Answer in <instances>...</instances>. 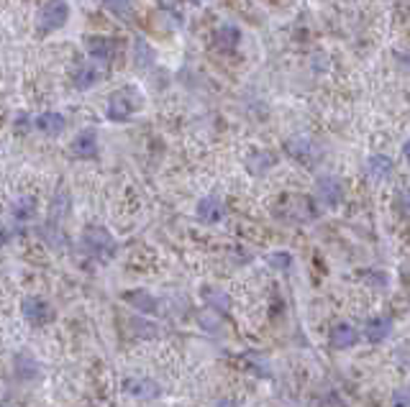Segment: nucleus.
Here are the masks:
<instances>
[{
  "label": "nucleus",
  "instance_id": "f257e3e1",
  "mask_svg": "<svg viewBox=\"0 0 410 407\" xmlns=\"http://www.w3.org/2000/svg\"><path fill=\"white\" fill-rule=\"evenodd\" d=\"M82 249L95 259H111L116 254V238H113L105 228L100 226H90L79 238Z\"/></svg>",
  "mask_w": 410,
  "mask_h": 407
},
{
  "label": "nucleus",
  "instance_id": "f03ea898",
  "mask_svg": "<svg viewBox=\"0 0 410 407\" xmlns=\"http://www.w3.org/2000/svg\"><path fill=\"white\" fill-rule=\"evenodd\" d=\"M67 18H70V3L67 0H47L44 8L39 10V31H56L67 24Z\"/></svg>",
  "mask_w": 410,
  "mask_h": 407
},
{
  "label": "nucleus",
  "instance_id": "7ed1b4c3",
  "mask_svg": "<svg viewBox=\"0 0 410 407\" xmlns=\"http://www.w3.org/2000/svg\"><path fill=\"white\" fill-rule=\"evenodd\" d=\"M134 110H136V102L131 100V93H128V90H119V93H113L111 98H108L105 116H108V121L121 123V121H128Z\"/></svg>",
  "mask_w": 410,
  "mask_h": 407
},
{
  "label": "nucleus",
  "instance_id": "20e7f679",
  "mask_svg": "<svg viewBox=\"0 0 410 407\" xmlns=\"http://www.w3.org/2000/svg\"><path fill=\"white\" fill-rule=\"evenodd\" d=\"M21 310H24V318L31 325H47L54 318V307L49 305L44 298H26L21 302Z\"/></svg>",
  "mask_w": 410,
  "mask_h": 407
},
{
  "label": "nucleus",
  "instance_id": "39448f33",
  "mask_svg": "<svg viewBox=\"0 0 410 407\" xmlns=\"http://www.w3.org/2000/svg\"><path fill=\"white\" fill-rule=\"evenodd\" d=\"M123 392L136 399H157L162 394V387L149 376H128L123 379Z\"/></svg>",
  "mask_w": 410,
  "mask_h": 407
},
{
  "label": "nucleus",
  "instance_id": "423d86ee",
  "mask_svg": "<svg viewBox=\"0 0 410 407\" xmlns=\"http://www.w3.org/2000/svg\"><path fill=\"white\" fill-rule=\"evenodd\" d=\"M316 195L326 208H339L341 200H344V187H341V182L336 180V177L324 174V177H318V182H316Z\"/></svg>",
  "mask_w": 410,
  "mask_h": 407
},
{
  "label": "nucleus",
  "instance_id": "0eeeda50",
  "mask_svg": "<svg viewBox=\"0 0 410 407\" xmlns=\"http://www.w3.org/2000/svg\"><path fill=\"white\" fill-rule=\"evenodd\" d=\"M72 154L77 159H95L98 157V133L93 128H85L79 131L75 139H72Z\"/></svg>",
  "mask_w": 410,
  "mask_h": 407
},
{
  "label": "nucleus",
  "instance_id": "6e6552de",
  "mask_svg": "<svg viewBox=\"0 0 410 407\" xmlns=\"http://www.w3.org/2000/svg\"><path fill=\"white\" fill-rule=\"evenodd\" d=\"M87 54L93 56L95 62L108 64L116 54V41L108 36H90L87 39Z\"/></svg>",
  "mask_w": 410,
  "mask_h": 407
},
{
  "label": "nucleus",
  "instance_id": "1a4fd4ad",
  "mask_svg": "<svg viewBox=\"0 0 410 407\" xmlns=\"http://www.w3.org/2000/svg\"><path fill=\"white\" fill-rule=\"evenodd\" d=\"M287 151H290L298 162H303V164H313V162L321 157V149H318L310 139H292V141L287 144Z\"/></svg>",
  "mask_w": 410,
  "mask_h": 407
},
{
  "label": "nucleus",
  "instance_id": "9d476101",
  "mask_svg": "<svg viewBox=\"0 0 410 407\" xmlns=\"http://www.w3.org/2000/svg\"><path fill=\"white\" fill-rule=\"evenodd\" d=\"M223 215H226V208H223V203L215 195L203 197L197 203V218L203 223H218V220H223Z\"/></svg>",
  "mask_w": 410,
  "mask_h": 407
},
{
  "label": "nucleus",
  "instance_id": "9b49d317",
  "mask_svg": "<svg viewBox=\"0 0 410 407\" xmlns=\"http://www.w3.org/2000/svg\"><path fill=\"white\" fill-rule=\"evenodd\" d=\"M98 79H100V70L95 67V64H79L77 70H75V75H72V82H75V87L77 90H90V87L98 85Z\"/></svg>",
  "mask_w": 410,
  "mask_h": 407
},
{
  "label": "nucleus",
  "instance_id": "f8f14e48",
  "mask_svg": "<svg viewBox=\"0 0 410 407\" xmlns=\"http://www.w3.org/2000/svg\"><path fill=\"white\" fill-rule=\"evenodd\" d=\"M36 128H39L41 133H47V136H56V133L64 131V116L62 113H41V116H36Z\"/></svg>",
  "mask_w": 410,
  "mask_h": 407
},
{
  "label": "nucleus",
  "instance_id": "ddd939ff",
  "mask_svg": "<svg viewBox=\"0 0 410 407\" xmlns=\"http://www.w3.org/2000/svg\"><path fill=\"white\" fill-rule=\"evenodd\" d=\"M356 328L354 325H349V323H339L336 328L331 330V344L333 348H351L356 344Z\"/></svg>",
  "mask_w": 410,
  "mask_h": 407
},
{
  "label": "nucleus",
  "instance_id": "4468645a",
  "mask_svg": "<svg viewBox=\"0 0 410 407\" xmlns=\"http://www.w3.org/2000/svg\"><path fill=\"white\" fill-rule=\"evenodd\" d=\"M367 169H370V177H372L374 182L387 180V177L393 174V159H390V157H382V154H377V157H372L370 162H367Z\"/></svg>",
  "mask_w": 410,
  "mask_h": 407
},
{
  "label": "nucleus",
  "instance_id": "2eb2a0df",
  "mask_svg": "<svg viewBox=\"0 0 410 407\" xmlns=\"http://www.w3.org/2000/svg\"><path fill=\"white\" fill-rule=\"evenodd\" d=\"M390 330H393V323L387 321V318H374V321L367 323L364 336H367V341H372V344H379V341H385V338L390 336Z\"/></svg>",
  "mask_w": 410,
  "mask_h": 407
},
{
  "label": "nucleus",
  "instance_id": "dca6fc26",
  "mask_svg": "<svg viewBox=\"0 0 410 407\" xmlns=\"http://www.w3.org/2000/svg\"><path fill=\"white\" fill-rule=\"evenodd\" d=\"M215 41L221 44L223 49H234L241 41V31H238L236 26H231V24H223L218 31H215Z\"/></svg>",
  "mask_w": 410,
  "mask_h": 407
},
{
  "label": "nucleus",
  "instance_id": "f3484780",
  "mask_svg": "<svg viewBox=\"0 0 410 407\" xmlns=\"http://www.w3.org/2000/svg\"><path fill=\"white\" fill-rule=\"evenodd\" d=\"M126 300L136 307V310H142V313H157V300L151 298L149 292L139 290V292H134V295H126Z\"/></svg>",
  "mask_w": 410,
  "mask_h": 407
},
{
  "label": "nucleus",
  "instance_id": "a211bd4d",
  "mask_svg": "<svg viewBox=\"0 0 410 407\" xmlns=\"http://www.w3.org/2000/svg\"><path fill=\"white\" fill-rule=\"evenodd\" d=\"M33 215H36V203H33L31 197H21V200L13 203V218L16 220L26 223V220H31Z\"/></svg>",
  "mask_w": 410,
  "mask_h": 407
},
{
  "label": "nucleus",
  "instance_id": "6ab92c4d",
  "mask_svg": "<svg viewBox=\"0 0 410 407\" xmlns=\"http://www.w3.org/2000/svg\"><path fill=\"white\" fill-rule=\"evenodd\" d=\"M67 205H70V195H67V190H56L54 200H52V226L59 223V218H64V213H67Z\"/></svg>",
  "mask_w": 410,
  "mask_h": 407
},
{
  "label": "nucleus",
  "instance_id": "aec40b11",
  "mask_svg": "<svg viewBox=\"0 0 410 407\" xmlns=\"http://www.w3.org/2000/svg\"><path fill=\"white\" fill-rule=\"evenodd\" d=\"M105 3V8L113 10L116 16H131V10H134V0H102Z\"/></svg>",
  "mask_w": 410,
  "mask_h": 407
},
{
  "label": "nucleus",
  "instance_id": "412c9836",
  "mask_svg": "<svg viewBox=\"0 0 410 407\" xmlns=\"http://www.w3.org/2000/svg\"><path fill=\"white\" fill-rule=\"evenodd\" d=\"M393 405H410V390H400L393 394Z\"/></svg>",
  "mask_w": 410,
  "mask_h": 407
},
{
  "label": "nucleus",
  "instance_id": "4be33fe9",
  "mask_svg": "<svg viewBox=\"0 0 410 407\" xmlns=\"http://www.w3.org/2000/svg\"><path fill=\"white\" fill-rule=\"evenodd\" d=\"M269 261H272V264H280L282 269H290V264H292V259L287 256V254H275V256H269Z\"/></svg>",
  "mask_w": 410,
  "mask_h": 407
},
{
  "label": "nucleus",
  "instance_id": "5701e85b",
  "mask_svg": "<svg viewBox=\"0 0 410 407\" xmlns=\"http://www.w3.org/2000/svg\"><path fill=\"white\" fill-rule=\"evenodd\" d=\"M3 243H6V228L0 226V246H3Z\"/></svg>",
  "mask_w": 410,
  "mask_h": 407
},
{
  "label": "nucleus",
  "instance_id": "b1692460",
  "mask_svg": "<svg viewBox=\"0 0 410 407\" xmlns=\"http://www.w3.org/2000/svg\"><path fill=\"white\" fill-rule=\"evenodd\" d=\"M402 151H405V159H408V162H410V141L405 144V149H402Z\"/></svg>",
  "mask_w": 410,
  "mask_h": 407
},
{
  "label": "nucleus",
  "instance_id": "393cba45",
  "mask_svg": "<svg viewBox=\"0 0 410 407\" xmlns=\"http://www.w3.org/2000/svg\"><path fill=\"white\" fill-rule=\"evenodd\" d=\"M405 205H408V210H410V190L405 192Z\"/></svg>",
  "mask_w": 410,
  "mask_h": 407
}]
</instances>
